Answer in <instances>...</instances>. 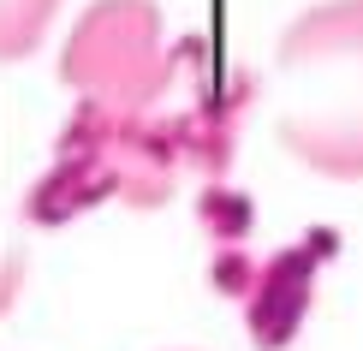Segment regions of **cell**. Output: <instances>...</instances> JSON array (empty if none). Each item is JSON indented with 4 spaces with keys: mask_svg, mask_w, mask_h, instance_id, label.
<instances>
[{
    "mask_svg": "<svg viewBox=\"0 0 363 351\" xmlns=\"http://www.w3.org/2000/svg\"><path fill=\"white\" fill-rule=\"evenodd\" d=\"M274 131L304 167L363 179V0H322L274 48Z\"/></svg>",
    "mask_w": 363,
    "mask_h": 351,
    "instance_id": "obj_1",
    "label": "cell"
},
{
    "mask_svg": "<svg viewBox=\"0 0 363 351\" xmlns=\"http://www.w3.org/2000/svg\"><path fill=\"white\" fill-rule=\"evenodd\" d=\"M60 0H0V48H6V60L30 54L42 42V30H48Z\"/></svg>",
    "mask_w": 363,
    "mask_h": 351,
    "instance_id": "obj_2",
    "label": "cell"
}]
</instances>
